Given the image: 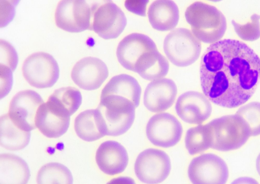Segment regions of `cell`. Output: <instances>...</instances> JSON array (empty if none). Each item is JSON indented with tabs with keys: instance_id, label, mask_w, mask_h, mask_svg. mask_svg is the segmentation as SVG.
Here are the masks:
<instances>
[{
	"instance_id": "1",
	"label": "cell",
	"mask_w": 260,
	"mask_h": 184,
	"mask_svg": "<svg viewBox=\"0 0 260 184\" xmlns=\"http://www.w3.org/2000/svg\"><path fill=\"white\" fill-rule=\"evenodd\" d=\"M200 73L208 99L222 107L236 108L250 99L260 82V58L241 41L219 40L204 52Z\"/></svg>"
},
{
	"instance_id": "2",
	"label": "cell",
	"mask_w": 260,
	"mask_h": 184,
	"mask_svg": "<svg viewBox=\"0 0 260 184\" xmlns=\"http://www.w3.org/2000/svg\"><path fill=\"white\" fill-rule=\"evenodd\" d=\"M185 17L193 35L205 43L219 41L226 29L225 16L217 8L207 3L191 4L186 9Z\"/></svg>"
},
{
	"instance_id": "3",
	"label": "cell",
	"mask_w": 260,
	"mask_h": 184,
	"mask_svg": "<svg viewBox=\"0 0 260 184\" xmlns=\"http://www.w3.org/2000/svg\"><path fill=\"white\" fill-rule=\"evenodd\" d=\"M206 125L210 148L218 151H227L238 149L251 136L247 124L236 114L215 118Z\"/></svg>"
},
{
	"instance_id": "4",
	"label": "cell",
	"mask_w": 260,
	"mask_h": 184,
	"mask_svg": "<svg viewBox=\"0 0 260 184\" xmlns=\"http://www.w3.org/2000/svg\"><path fill=\"white\" fill-rule=\"evenodd\" d=\"M97 108L103 117L106 135H121L127 132L134 122L136 107L125 98L114 95H101Z\"/></svg>"
},
{
	"instance_id": "5",
	"label": "cell",
	"mask_w": 260,
	"mask_h": 184,
	"mask_svg": "<svg viewBox=\"0 0 260 184\" xmlns=\"http://www.w3.org/2000/svg\"><path fill=\"white\" fill-rule=\"evenodd\" d=\"M201 49L200 41L187 28H176L164 39V52L170 62L177 67L194 63L199 57Z\"/></svg>"
},
{
	"instance_id": "6",
	"label": "cell",
	"mask_w": 260,
	"mask_h": 184,
	"mask_svg": "<svg viewBox=\"0 0 260 184\" xmlns=\"http://www.w3.org/2000/svg\"><path fill=\"white\" fill-rule=\"evenodd\" d=\"M90 30L105 39L117 38L124 30L127 20L121 9L111 1H104L91 6Z\"/></svg>"
},
{
	"instance_id": "7",
	"label": "cell",
	"mask_w": 260,
	"mask_h": 184,
	"mask_svg": "<svg viewBox=\"0 0 260 184\" xmlns=\"http://www.w3.org/2000/svg\"><path fill=\"white\" fill-rule=\"evenodd\" d=\"M22 74L27 82L39 88L52 87L59 76L58 64L50 54L38 52L31 54L24 60Z\"/></svg>"
},
{
	"instance_id": "8",
	"label": "cell",
	"mask_w": 260,
	"mask_h": 184,
	"mask_svg": "<svg viewBox=\"0 0 260 184\" xmlns=\"http://www.w3.org/2000/svg\"><path fill=\"white\" fill-rule=\"evenodd\" d=\"M137 178L146 184H158L169 176L171 160L166 152L159 149H145L138 156L134 166Z\"/></svg>"
},
{
	"instance_id": "9",
	"label": "cell",
	"mask_w": 260,
	"mask_h": 184,
	"mask_svg": "<svg viewBox=\"0 0 260 184\" xmlns=\"http://www.w3.org/2000/svg\"><path fill=\"white\" fill-rule=\"evenodd\" d=\"M187 173L192 184H225L229 175L225 161L212 153L193 158L188 166Z\"/></svg>"
},
{
	"instance_id": "10",
	"label": "cell",
	"mask_w": 260,
	"mask_h": 184,
	"mask_svg": "<svg viewBox=\"0 0 260 184\" xmlns=\"http://www.w3.org/2000/svg\"><path fill=\"white\" fill-rule=\"evenodd\" d=\"M44 103L42 97L35 91H20L12 99L8 115L16 126L25 131L30 132L37 128V113Z\"/></svg>"
},
{
	"instance_id": "11",
	"label": "cell",
	"mask_w": 260,
	"mask_h": 184,
	"mask_svg": "<svg viewBox=\"0 0 260 184\" xmlns=\"http://www.w3.org/2000/svg\"><path fill=\"white\" fill-rule=\"evenodd\" d=\"M147 137L153 145L163 148L175 145L181 138L183 128L178 119L169 113L153 115L146 128Z\"/></svg>"
},
{
	"instance_id": "12",
	"label": "cell",
	"mask_w": 260,
	"mask_h": 184,
	"mask_svg": "<svg viewBox=\"0 0 260 184\" xmlns=\"http://www.w3.org/2000/svg\"><path fill=\"white\" fill-rule=\"evenodd\" d=\"M91 7L85 1H61L56 7L55 21L60 28L71 33L90 29Z\"/></svg>"
},
{
	"instance_id": "13",
	"label": "cell",
	"mask_w": 260,
	"mask_h": 184,
	"mask_svg": "<svg viewBox=\"0 0 260 184\" xmlns=\"http://www.w3.org/2000/svg\"><path fill=\"white\" fill-rule=\"evenodd\" d=\"M107 66L101 59L88 56L79 60L74 66L71 77L80 88L92 90L99 88L107 78Z\"/></svg>"
},
{
	"instance_id": "14",
	"label": "cell",
	"mask_w": 260,
	"mask_h": 184,
	"mask_svg": "<svg viewBox=\"0 0 260 184\" xmlns=\"http://www.w3.org/2000/svg\"><path fill=\"white\" fill-rule=\"evenodd\" d=\"M175 110L184 122L199 125L207 120L212 112V106L208 98L196 91H186L179 96Z\"/></svg>"
},
{
	"instance_id": "15",
	"label": "cell",
	"mask_w": 260,
	"mask_h": 184,
	"mask_svg": "<svg viewBox=\"0 0 260 184\" xmlns=\"http://www.w3.org/2000/svg\"><path fill=\"white\" fill-rule=\"evenodd\" d=\"M157 49L155 43L148 36L132 33L125 37L118 44L116 56L120 65L134 71L137 60L144 53Z\"/></svg>"
},
{
	"instance_id": "16",
	"label": "cell",
	"mask_w": 260,
	"mask_h": 184,
	"mask_svg": "<svg viewBox=\"0 0 260 184\" xmlns=\"http://www.w3.org/2000/svg\"><path fill=\"white\" fill-rule=\"evenodd\" d=\"M177 94V88L172 80L165 78L152 81L145 90L143 103L151 112H162L172 106Z\"/></svg>"
},
{
	"instance_id": "17",
	"label": "cell",
	"mask_w": 260,
	"mask_h": 184,
	"mask_svg": "<svg viewBox=\"0 0 260 184\" xmlns=\"http://www.w3.org/2000/svg\"><path fill=\"white\" fill-rule=\"evenodd\" d=\"M95 160L100 170L109 175L119 174L128 162L126 149L119 142L108 140L103 142L96 151Z\"/></svg>"
},
{
	"instance_id": "18",
	"label": "cell",
	"mask_w": 260,
	"mask_h": 184,
	"mask_svg": "<svg viewBox=\"0 0 260 184\" xmlns=\"http://www.w3.org/2000/svg\"><path fill=\"white\" fill-rule=\"evenodd\" d=\"M70 117L47 101L39 107L36 117V126L46 137L56 138L68 130Z\"/></svg>"
},
{
	"instance_id": "19",
	"label": "cell",
	"mask_w": 260,
	"mask_h": 184,
	"mask_svg": "<svg viewBox=\"0 0 260 184\" xmlns=\"http://www.w3.org/2000/svg\"><path fill=\"white\" fill-rule=\"evenodd\" d=\"M74 129L83 140L91 142L106 135V128L102 115L98 108L85 110L75 119Z\"/></svg>"
},
{
	"instance_id": "20",
	"label": "cell",
	"mask_w": 260,
	"mask_h": 184,
	"mask_svg": "<svg viewBox=\"0 0 260 184\" xmlns=\"http://www.w3.org/2000/svg\"><path fill=\"white\" fill-rule=\"evenodd\" d=\"M148 19L152 27L159 31H169L178 24L179 11L172 1H155L149 6Z\"/></svg>"
},
{
	"instance_id": "21",
	"label": "cell",
	"mask_w": 260,
	"mask_h": 184,
	"mask_svg": "<svg viewBox=\"0 0 260 184\" xmlns=\"http://www.w3.org/2000/svg\"><path fill=\"white\" fill-rule=\"evenodd\" d=\"M30 170L21 158L11 154L0 155V184H27Z\"/></svg>"
},
{
	"instance_id": "22",
	"label": "cell",
	"mask_w": 260,
	"mask_h": 184,
	"mask_svg": "<svg viewBox=\"0 0 260 184\" xmlns=\"http://www.w3.org/2000/svg\"><path fill=\"white\" fill-rule=\"evenodd\" d=\"M169 70V64L157 49L148 51L137 60L134 72L143 79L154 81L165 77Z\"/></svg>"
},
{
	"instance_id": "23",
	"label": "cell",
	"mask_w": 260,
	"mask_h": 184,
	"mask_svg": "<svg viewBox=\"0 0 260 184\" xmlns=\"http://www.w3.org/2000/svg\"><path fill=\"white\" fill-rule=\"evenodd\" d=\"M141 87L132 76L122 74L113 77L103 88L101 94L114 95L125 98L138 107L141 95Z\"/></svg>"
},
{
	"instance_id": "24",
	"label": "cell",
	"mask_w": 260,
	"mask_h": 184,
	"mask_svg": "<svg viewBox=\"0 0 260 184\" xmlns=\"http://www.w3.org/2000/svg\"><path fill=\"white\" fill-rule=\"evenodd\" d=\"M0 144L10 150H18L25 147L30 138V132L25 131L16 126L8 113L0 118Z\"/></svg>"
},
{
	"instance_id": "25",
	"label": "cell",
	"mask_w": 260,
	"mask_h": 184,
	"mask_svg": "<svg viewBox=\"0 0 260 184\" xmlns=\"http://www.w3.org/2000/svg\"><path fill=\"white\" fill-rule=\"evenodd\" d=\"M47 101L70 116L81 105L82 95L75 87H64L56 89Z\"/></svg>"
},
{
	"instance_id": "26",
	"label": "cell",
	"mask_w": 260,
	"mask_h": 184,
	"mask_svg": "<svg viewBox=\"0 0 260 184\" xmlns=\"http://www.w3.org/2000/svg\"><path fill=\"white\" fill-rule=\"evenodd\" d=\"M37 184H73V178L70 170L62 164L47 163L39 170Z\"/></svg>"
},
{
	"instance_id": "27",
	"label": "cell",
	"mask_w": 260,
	"mask_h": 184,
	"mask_svg": "<svg viewBox=\"0 0 260 184\" xmlns=\"http://www.w3.org/2000/svg\"><path fill=\"white\" fill-rule=\"evenodd\" d=\"M185 147L190 155L203 152L210 148L207 125H200L188 129L185 138Z\"/></svg>"
},
{
	"instance_id": "28",
	"label": "cell",
	"mask_w": 260,
	"mask_h": 184,
	"mask_svg": "<svg viewBox=\"0 0 260 184\" xmlns=\"http://www.w3.org/2000/svg\"><path fill=\"white\" fill-rule=\"evenodd\" d=\"M236 114L246 122L251 136L260 135V102H252L242 106Z\"/></svg>"
},
{
	"instance_id": "29",
	"label": "cell",
	"mask_w": 260,
	"mask_h": 184,
	"mask_svg": "<svg viewBox=\"0 0 260 184\" xmlns=\"http://www.w3.org/2000/svg\"><path fill=\"white\" fill-rule=\"evenodd\" d=\"M260 15L253 14L250 16L249 21L241 24L234 20L232 25L237 35L243 40L254 41L260 38Z\"/></svg>"
},
{
	"instance_id": "30",
	"label": "cell",
	"mask_w": 260,
	"mask_h": 184,
	"mask_svg": "<svg viewBox=\"0 0 260 184\" xmlns=\"http://www.w3.org/2000/svg\"><path fill=\"white\" fill-rule=\"evenodd\" d=\"M2 42V40H1ZM4 46L1 44V63L4 62V66L9 67L12 71H14L17 67L18 63V56L15 49L9 43L5 41L4 42Z\"/></svg>"
},
{
	"instance_id": "31",
	"label": "cell",
	"mask_w": 260,
	"mask_h": 184,
	"mask_svg": "<svg viewBox=\"0 0 260 184\" xmlns=\"http://www.w3.org/2000/svg\"><path fill=\"white\" fill-rule=\"evenodd\" d=\"M107 184H136L135 180L128 176H119L109 180Z\"/></svg>"
},
{
	"instance_id": "32",
	"label": "cell",
	"mask_w": 260,
	"mask_h": 184,
	"mask_svg": "<svg viewBox=\"0 0 260 184\" xmlns=\"http://www.w3.org/2000/svg\"><path fill=\"white\" fill-rule=\"evenodd\" d=\"M231 184H259L255 179L250 177H240L233 181Z\"/></svg>"
},
{
	"instance_id": "33",
	"label": "cell",
	"mask_w": 260,
	"mask_h": 184,
	"mask_svg": "<svg viewBox=\"0 0 260 184\" xmlns=\"http://www.w3.org/2000/svg\"><path fill=\"white\" fill-rule=\"evenodd\" d=\"M256 168L257 171L260 176V153L257 156L256 160Z\"/></svg>"
}]
</instances>
